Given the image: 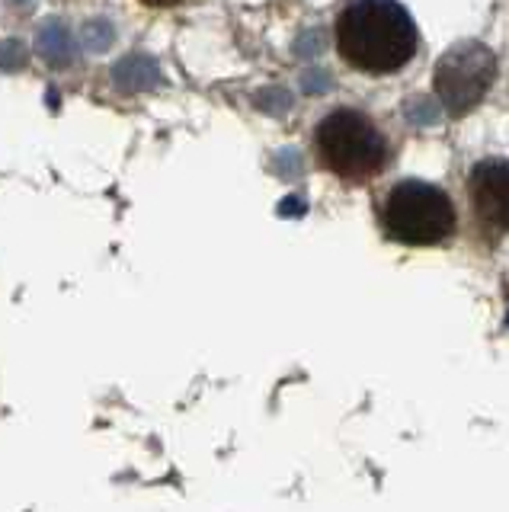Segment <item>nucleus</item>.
Segmentation results:
<instances>
[{
  "label": "nucleus",
  "instance_id": "nucleus-1",
  "mask_svg": "<svg viewBox=\"0 0 509 512\" xmlns=\"http://www.w3.org/2000/svg\"><path fill=\"white\" fill-rule=\"evenodd\" d=\"M337 45L353 68L388 74L417 52V23L397 0H353L337 20Z\"/></svg>",
  "mask_w": 509,
  "mask_h": 512
},
{
  "label": "nucleus",
  "instance_id": "nucleus-2",
  "mask_svg": "<svg viewBox=\"0 0 509 512\" xmlns=\"http://www.w3.org/2000/svg\"><path fill=\"white\" fill-rule=\"evenodd\" d=\"M314 148L321 164L346 183H365L388 164V141L369 116L337 109L317 122Z\"/></svg>",
  "mask_w": 509,
  "mask_h": 512
},
{
  "label": "nucleus",
  "instance_id": "nucleus-3",
  "mask_svg": "<svg viewBox=\"0 0 509 512\" xmlns=\"http://www.w3.org/2000/svg\"><path fill=\"white\" fill-rule=\"evenodd\" d=\"M381 228L407 247H436L455 231V205L433 183L404 180L381 202Z\"/></svg>",
  "mask_w": 509,
  "mask_h": 512
},
{
  "label": "nucleus",
  "instance_id": "nucleus-4",
  "mask_svg": "<svg viewBox=\"0 0 509 512\" xmlns=\"http://www.w3.org/2000/svg\"><path fill=\"white\" fill-rule=\"evenodd\" d=\"M493 80L497 55L484 42H458L436 64V96L452 116H468L487 96Z\"/></svg>",
  "mask_w": 509,
  "mask_h": 512
},
{
  "label": "nucleus",
  "instance_id": "nucleus-5",
  "mask_svg": "<svg viewBox=\"0 0 509 512\" xmlns=\"http://www.w3.org/2000/svg\"><path fill=\"white\" fill-rule=\"evenodd\" d=\"M468 202L474 218L490 231H509V160H481L468 176Z\"/></svg>",
  "mask_w": 509,
  "mask_h": 512
},
{
  "label": "nucleus",
  "instance_id": "nucleus-6",
  "mask_svg": "<svg viewBox=\"0 0 509 512\" xmlns=\"http://www.w3.org/2000/svg\"><path fill=\"white\" fill-rule=\"evenodd\" d=\"M407 116L417 122V125H423V122H436L439 112H436V106L429 103V100H413L410 109H407Z\"/></svg>",
  "mask_w": 509,
  "mask_h": 512
},
{
  "label": "nucleus",
  "instance_id": "nucleus-7",
  "mask_svg": "<svg viewBox=\"0 0 509 512\" xmlns=\"http://www.w3.org/2000/svg\"><path fill=\"white\" fill-rule=\"evenodd\" d=\"M141 7H148V10H170V7H180L186 4V0H138Z\"/></svg>",
  "mask_w": 509,
  "mask_h": 512
}]
</instances>
